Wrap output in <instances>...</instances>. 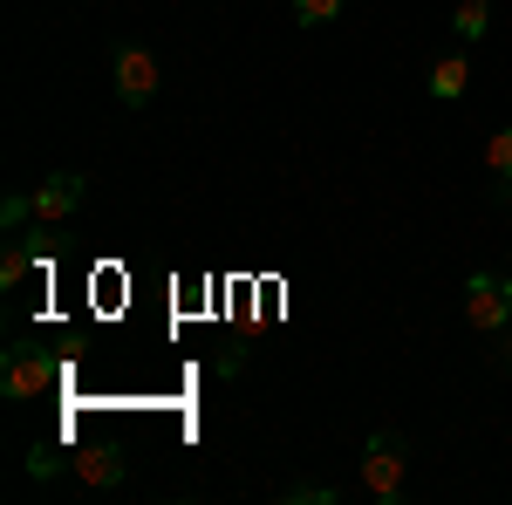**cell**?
I'll return each mask as SVG.
<instances>
[{
  "mask_svg": "<svg viewBox=\"0 0 512 505\" xmlns=\"http://www.w3.org/2000/svg\"><path fill=\"white\" fill-rule=\"evenodd\" d=\"M403 485H410V444H403L396 430H376V437L362 444V492L383 499V505H396Z\"/></svg>",
  "mask_w": 512,
  "mask_h": 505,
  "instance_id": "6da1fadb",
  "label": "cell"
},
{
  "mask_svg": "<svg viewBox=\"0 0 512 505\" xmlns=\"http://www.w3.org/2000/svg\"><path fill=\"white\" fill-rule=\"evenodd\" d=\"M465 321H472L478 335L506 328L512 321V280H499V273H472V280H465Z\"/></svg>",
  "mask_w": 512,
  "mask_h": 505,
  "instance_id": "7a4b0ae2",
  "label": "cell"
},
{
  "mask_svg": "<svg viewBox=\"0 0 512 505\" xmlns=\"http://www.w3.org/2000/svg\"><path fill=\"white\" fill-rule=\"evenodd\" d=\"M110 76H117V96L130 110H144L151 96H158V55L151 48H137V41H123L117 62H110Z\"/></svg>",
  "mask_w": 512,
  "mask_h": 505,
  "instance_id": "3957f363",
  "label": "cell"
},
{
  "mask_svg": "<svg viewBox=\"0 0 512 505\" xmlns=\"http://www.w3.org/2000/svg\"><path fill=\"white\" fill-rule=\"evenodd\" d=\"M0 389H7V396H41V389H55V362H48L35 342H14L7 362H0Z\"/></svg>",
  "mask_w": 512,
  "mask_h": 505,
  "instance_id": "277c9868",
  "label": "cell"
},
{
  "mask_svg": "<svg viewBox=\"0 0 512 505\" xmlns=\"http://www.w3.org/2000/svg\"><path fill=\"white\" fill-rule=\"evenodd\" d=\"M76 205H82V171H55V178H41V192H35V219H41V226L69 219Z\"/></svg>",
  "mask_w": 512,
  "mask_h": 505,
  "instance_id": "5b68a950",
  "label": "cell"
},
{
  "mask_svg": "<svg viewBox=\"0 0 512 505\" xmlns=\"http://www.w3.org/2000/svg\"><path fill=\"white\" fill-rule=\"evenodd\" d=\"M69 465H76V478H82V485H96V492H117L123 478H130L123 451H110V444H89V451H76Z\"/></svg>",
  "mask_w": 512,
  "mask_h": 505,
  "instance_id": "8992f818",
  "label": "cell"
},
{
  "mask_svg": "<svg viewBox=\"0 0 512 505\" xmlns=\"http://www.w3.org/2000/svg\"><path fill=\"white\" fill-rule=\"evenodd\" d=\"M465 82H472V62H465V55H444V62L431 69V96H437V103H458Z\"/></svg>",
  "mask_w": 512,
  "mask_h": 505,
  "instance_id": "52a82bcc",
  "label": "cell"
},
{
  "mask_svg": "<svg viewBox=\"0 0 512 505\" xmlns=\"http://www.w3.org/2000/svg\"><path fill=\"white\" fill-rule=\"evenodd\" d=\"M41 233H28V239H14V246H7V253H0V287H21V273L35 267L41 260V246H35Z\"/></svg>",
  "mask_w": 512,
  "mask_h": 505,
  "instance_id": "ba28073f",
  "label": "cell"
},
{
  "mask_svg": "<svg viewBox=\"0 0 512 505\" xmlns=\"http://www.w3.org/2000/svg\"><path fill=\"white\" fill-rule=\"evenodd\" d=\"M451 28H458V41H478L485 28H492V7H485V0H458V14H451Z\"/></svg>",
  "mask_w": 512,
  "mask_h": 505,
  "instance_id": "9c48e42d",
  "label": "cell"
},
{
  "mask_svg": "<svg viewBox=\"0 0 512 505\" xmlns=\"http://www.w3.org/2000/svg\"><path fill=\"white\" fill-rule=\"evenodd\" d=\"M485 171L512 185V130H492V144H485Z\"/></svg>",
  "mask_w": 512,
  "mask_h": 505,
  "instance_id": "30bf717a",
  "label": "cell"
},
{
  "mask_svg": "<svg viewBox=\"0 0 512 505\" xmlns=\"http://www.w3.org/2000/svg\"><path fill=\"white\" fill-rule=\"evenodd\" d=\"M62 471V444H35L28 451V478H55Z\"/></svg>",
  "mask_w": 512,
  "mask_h": 505,
  "instance_id": "8fae6325",
  "label": "cell"
},
{
  "mask_svg": "<svg viewBox=\"0 0 512 505\" xmlns=\"http://www.w3.org/2000/svg\"><path fill=\"white\" fill-rule=\"evenodd\" d=\"M342 7H349V0H294V14H301L308 28H321V21H335Z\"/></svg>",
  "mask_w": 512,
  "mask_h": 505,
  "instance_id": "7c38bea8",
  "label": "cell"
},
{
  "mask_svg": "<svg viewBox=\"0 0 512 505\" xmlns=\"http://www.w3.org/2000/svg\"><path fill=\"white\" fill-rule=\"evenodd\" d=\"M287 499H315V505H328V499H335V485H321V478H301V485H287Z\"/></svg>",
  "mask_w": 512,
  "mask_h": 505,
  "instance_id": "4fadbf2b",
  "label": "cell"
},
{
  "mask_svg": "<svg viewBox=\"0 0 512 505\" xmlns=\"http://www.w3.org/2000/svg\"><path fill=\"white\" fill-rule=\"evenodd\" d=\"M506 280H512V267H506Z\"/></svg>",
  "mask_w": 512,
  "mask_h": 505,
  "instance_id": "5bb4252c",
  "label": "cell"
},
{
  "mask_svg": "<svg viewBox=\"0 0 512 505\" xmlns=\"http://www.w3.org/2000/svg\"><path fill=\"white\" fill-rule=\"evenodd\" d=\"M506 355H512V349H506Z\"/></svg>",
  "mask_w": 512,
  "mask_h": 505,
  "instance_id": "9a60e30c",
  "label": "cell"
}]
</instances>
